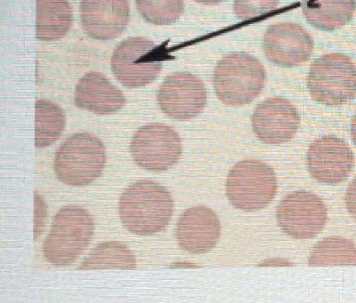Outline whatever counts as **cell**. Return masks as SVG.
<instances>
[{
	"mask_svg": "<svg viewBox=\"0 0 356 303\" xmlns=\"http://www.w3.org/2000/svg\"><path fill=\"white\" fill-rule=\"evenodd\" d=\"M308 264L311 266L356 265V247L345 238L327 237L314 247Z\"/></svg>",
	"mask_w": 356,
	"mask_h": 303,
	"instance_id": "obj_21",
	"label": "cell"
},
{
	"mask_svg": "<svg viewBox=\"0 0 356 303\" xmlns=\"http://www.w3.org/2000/svg\"><path fill=\"white\" fill-rule=\"evenodd\" d=\"M130 150L139 166L150 171L161 172L178 162L182 145L180 137L171 127L163 123H150L137 130Z\"/></svg>",
	"mask_w": 356,
	"mask_h": 303,
	"instance_id": "obj_8",
	"label": "cell"
},
{
	"mask_svg": "<svg viewBox=\"0 0 356 303\" xmlns=\"http://www.w3.org/2000/svg\"><path fill=\"white\" fill-rule=\"evenodd\" d=\"M157 100L162 111L172 118L186 121L199 115L207 102L203 82L187 72L166 77L160 86Z\"/></svg>",
	"mask_w": 356,
	"mask_h": 303,
	"instance_id": "obj_10",
	"label": "cell"
},
{
	"mask_svg": "<svg viewBox=\"0 0 356 303\" xmlns=\"http://www.w3.org/2000/svg\"><path fill=\"white\" fill-rule=\"evenodd\" d=\"M303 14L309 24L325 31L346 24L355 8V0H302Z\"/></svg>",
	"mask_w": 356,
	"mask_h": 303,
	"instance_id": "obj_17",
	"label": "cell"
},
{
	"mask_svg": "<svg viewBox=\"0 0 356 303\" xmlns=\"http://www.w3.org/2000/svg\"><path fill=\"white\" fill-rule=\"evenodd\" d=\"M307 82L313 100L327 106H339L356 95V66L343 54H326L312 62Z\"/></svg>",
	"mask_w": 356,
	"mask_h": 303,
	"instance_id": "obj_5",
	"label": "cell"
},
{
	"mask_svg": "<svg viewBox=\"0 0 356 303\" xmlns=\"http://www.w3.org/2000/svg\"><path fill=\"white\" fill-rule=\"evenodd\" d=\"M136 5L146 21L159 26L175 22L184 9V0H136Z\"/></svg>",
	"mask_w": 356,
	"mask_h": 303,
	"instance_id": "obj_22",
	"label": "cell"
},
{
	"mask_svg": "<svg viewBox=\"0 0 356 303\" xmlns=\"http://www.w3.org/2000/svg\"><path fill=\"white\" fill-rule=\"evenodd\" d=\"M345 203L348 212L356 220V177L347 188Z\"/></svg>",
	"mask_w": 356,
	"mask_h": 303,
	"instance_id": "obj_25",
	"label": "cell"
},
{
	"mask_svg": "<svg viewBox=\"0 0 356 303\" xmlns=\"http://www.w3.org/2000/svg\"><path fill=\"white\" fill-rule=\"evenodd\" d=\"M65 125L63 110L47 100L35 102V145L37 148L49 146L61 135Z\"/></svg>",
	"mask_w": 356,
	"mask_h": 303,
	"instance_id": "obj_20",
	"label": "cell"
},
{
	"mask_svg": "<svg viewBox=\"0 0 356 303\" xmlns=\"http://www.w3.org/2000/svg\"><path fill=\"white\" fill-rule=\"evenodd\" d=\"M168 54L163 45L143 37H130L120 42L111 58L112 71L127 87H140L159 76Z\"/></svg>",
	"mask_w": 356,
	"mask_h": 303,
	"instance_id": "obj_7",
	"label": "cell"
},
{
	"mask_svg": "<svg viewBox=\"0 0 356 303\" xmlns=\"http://www.w3.org/2000/svg\"><path fill=\"white\" fill-rule=\"evenodd\" d=\"M34 238L36 239L44 231L47 218V208L43 198L35 194Z\"/></svg>",
	"mask_w": 356,
	"mask_h": 303,
	"instance_id": "obj_24",
	"label": "cell"
},
{
	"mask_svg": "<svg viewBox=\"0 0 356 303\" xmlns=\"http://www.w3.org/2000/svg\"><path fill=\"white\" fill-rule=\"evenodd\" d=\"M278 225L288 235L307 240L318 234L327 218V208L320 197L307 191L288 194L276 212Z\"/></svg>",
	"mask_w": 356,
	"mask_h": 303,
	"instance_id": "obj_9",
	"label": "cell"
},
{
	"mask_svg": "<svg viewBox=\"0 0 356 303\" xmlns=\"http://www.w3.org/2000/svg\"><path fill=\"white\" fill-rule=\"evenodd\" d=\"M221 225L217 215L205 206L186 210L179 218L175 236L179 247L191 254L212 250L219 240Z\"/></svg>",
	"mask_w": 356,
	"mask_h": 303,
	"instance_id": "obj_14",
	"label": "cell"
},
{
	"mask_svg": "<svg viewBox=\"0 0 356 303\" xmlns=\"http://www.w3.org/2000/svg\"><path fill=\"white\" fill-rule=\"evenodd\" d=\"M310 176L325 184H339L351 173L355 156L349 145L343 139L325 135L316 139L307 154Z\"/></svg>",
	"mask_w": 356,
	"mask_h": 303,
	"instance_id": "obj_11",
	"label": "cell"
},
{
	"mask_svg": "<svg viewBox=\"0 0 356 303\" xmlns=\"http://www.w3.org/2000/svg\"><path fill=\"white\" fill-rule=\"evenodd\" d=\"M350 132L353 141L356 146V113L351 121Z\"/></svg>",
	"mask_w": 356,
	"mask_h": 303,
	"instance_id": "obj_26",
	"label": "cell"
},
{
	"mask_svg": "<svg viewBox=\"0 0 356 303\" xmlns=\"http://www.w3.org/2000/svg\"><path fill=\"white\" fill-rule=\"evenodd\" d=\"M95 230L92 217L84 208L67 205L54 217L43 244V254L51 264H71L90 243Z\"/></svg>",
	"mask_w": 356,
	"mask_h": 303,
	"instance_id": "obj_2",
	"label": "cell"
},
{
	"mask_svg": "<svg viewBox=\"0 0 356 303\" xmlns=\"http://www.w3.org/2000/svg\"><path fill=\"white\" fill-rule=\"evenodd\" d=\"M72 14L67 0H36V38L54 41L70 30Z\"/></svg>",
	"mask_w": 356,
	"mask_h": 303,
	"instance_id": "obj_18",
	"label": "cell"
},
{
	"mask_svg": "<svg viewBox=\"0 0 356 303\" xmlns=\"http://www.w3.org/2000/svg\"><path fill=\"white\" fill-rule=\"evenodd\" d=\"M81 21L90 37L100 40L121 34L129 19L128 0H81Z\"/></svg>",
	"mask_w": 356,
	"mask_h": 303,
	"instance_id": "obj_15",
	"label": "cell"
},
{
	"mask_svg": "<svg viewBox=\"0 0 356 303\" xmlns=\"http://www.w3.org/2000/svg\"><path fill=\"white\" fill-rule=\"evenodd\" d=\"M106 164V150L102 141L89 133H77L67 139L56 153L54 169L63 183L83 186L102 173Z\"/></svg>",
	"mask_w": 356,
	"mask_h": 303,
	"instance_id": "obj_4",
	"label": "cell"
},
{
	"mask_svg": "<svg viewBox=\"0 0 356 303\" xmlns=\"http://www.w3.org/2000/svg\"><path fill=\"white\" fill-rule=\"evenodd\" d=\"M197 2L204 5H213L222 2L224 0H195Z\"/></svg>",
	"mask_w": 356,
	"mask_h": 303,
	"instance_id": "obj_27",
	"label": "cell"
},
{
	"mask_svg": "<svg viewBox=\"0 0 356 303\" xmlns=\"http://www.w3.org/2000/svg\"><path fill=\"white\" fill-rule=\"evenodd\" d=\"M134 254L125 244L106 241L94 247L79 266V270L134 269Z\"/></svg>",
	"mask_w": 356,
	"mask_h": 303,
	"instance_id": "obj_19",
	"label": "cell"
},
{
	"mask_svg": "<svg viewBox=\"0 0 356 303\" xmlns=\"http://www.w3.org/2000/svg\"><path fill=\"white\" fill-rule=\"evenodd\" d=\"M300 123L298 109L289 100L272 97L256 108L252 118L253 130L262 141L281 144L291 140Z\"/></svg>",
	"mask_w": 356,
	"mask_h": 303,
	"instance_id": "obj_13",
	"label": "cell"
},
{
	"mask_svg": "<svg viewBox=\"0 0 356 303\" xmlns=\"http://www.w3.org/2000/svg\"><path fill=\"white\" fill-rule=\"evenodd\" d=\"M173 210L174 201L169 191L150 180H138L128 186L118 203L122 224L131 233L140 235L163 230Z\"/></svg>",
	"mask_w": 356,
	"mask_h": 303,
	"instance_id": "obj_1",
	"label": "cell"
},
{
	"mask_svg": "<svg viewBox=\"0 0 356 303\" xmlns=\"http://www.w3.org/2000/svg\"><path fill=\"white\" fill-rule=\"evenodd\" d=\"M313 40L301 26L291 22L271 25L265 32L263 49L271 62L286 68L307 61L312 52Z\"/></svg>",
	"mask_w": 356,
	"mask_h": 303,
	"instance_id": "obj_12",
	"label": "cell"
},
{
	"mask_svg": "<svg viewBox=\"0 0 356 303\" xmlns=\"http://www.w3.org/2000/svg\"><path fill=\"white\" fill-rule=\"evenodd\" d=\"M279 0H234L236 15L241 19L260 16L275 8Z\"/></svg>",
	"mask_w": 356,
	"mask_h": 303,
	"instance_id": "obj_23",
	"label": "cell"
},
{
	"mask_svg": "<svg viewBox=\"0 0 356 303\" xmlns=\"http://www.w3.org/2000/svg\"><path fill=\"white\" fill-rule=\"evenodd\" d=\"M277 182L273 169L258 160L239 162L230 170L226 195L236 208L253 212L266 207L275 197Z\"/></svg>",
	"mask_w": 356,
	"mask_h": 303,
	"instance_id": "obj_6",
	"label": "cell"
},
{
	"mask_svg": "<svg viewBox=\"0 0 356 303\" xmlns=\"http://www.w3.org/2000/svg\"><path fill=\"white\" fill-rule=\"evenodd\" d=\"M265 70L254 57L245 53L224 56L213 73L216 95L223 103L241 106L250 103L262 91Z\"/></svg>",
	"mask_w": 356,
	"mask_h": 303,
	"instance_id": "obj_3",
	"label": "cell"
},
{
	"mask_svg": "<svg viewBox=\"0 0 356 303\" xmlns=\"http://www.w3.org/2000/svg\"><path fill=\"white\" fill-rule=\"evenodd\" d=\"M76 105L83 109L107 114L120 110L126 102L122 92L102 73L90 72L79 81L74 95Z\"/></svg>",
	"mask_w": 356,
	"mask_h": 303,
	"instance_id": "obj_16",
	"label": "cell"
}]
</instances>
